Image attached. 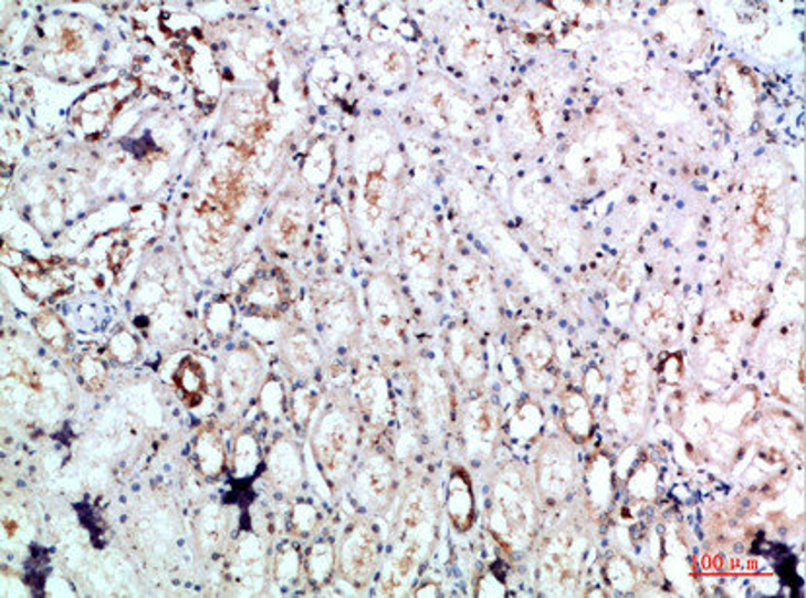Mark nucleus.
<instances>
[{"label": "nucleus", "mask_w": 806, "mask_h": 598, "mask_svg": "<svg viewBox=\"0 0 806 598\" xmlns=\"http://www.w3.org/2000/svg\"><path fill=\"white\" fill-rule=\"evenodd\" d=\"M337 574V544L320 533L304 549V581L314 590H322L334 581Z\"/></svg>", "instance_id": "6ab92c4d"}, {"label": "nucleus", "mask_w": 806, "mask_h": 598, "mask_svg": "<svg viewBox=\"0 0 806 598\" xmlns=\"http://www.w3.org/2000/svg\"><path fill=\"white\" fill-rule=\"evenodd\" d=\"M281 352L286 367L302 380L312 377L324 359L322 347L306 329H291V334L283 339Z\"/></svg>", "instance_id": "aec40b11"}, {"label": "nucleus", "mask_w": 806, "mask_h": 598, "mask_svg": "<svg viewBox=\"0 0 806 598\" xmlns=\"http://www.w3.org/2000/svg\"><path fill=\"white\" fill-rule=\"evenodd\" d=\"M261 363L250 347L229 353L220 370V396L232 418H240L261 390Z\"/></svg>", "instance_id": "1a4fd4ad"}, {"label": "nucleus", "mask_w": 806, "mask_h": 598, "mask_svg": "<svg viewBox=\"0 0 806 598\" xmlns=\"http://www.w3.org/2000/svg\"><path fill=\"white\" fill-rule=\"evenodd\" d=\"M261 408L263 413L271 419H279L283 413H289V398L285 396L283 386L278 380H268L261 385L260 390Z\"/></svg>", "instance_id": "2f4dec72"}, {"label": "nucleus", "mask_w": 806, "mask_h": 598, "mask_svg": "<svg viewBox=\"0 0 806 598\" xmlns=\"http://www.w3.org/2000/svg\"><path fill=\"white\" fill-rule=\"evenodd\" d=\"M532 482L542 507H565L578 490L577 454L573 441L555 437L540 444Z\"/></svg>", "instance_id": "39448f33"}, {"label": "nucleus", "mask_w": 806, "mask_h": 598, "mask_svg": "<svg viewBox=\"0 0 806 598\" xmlns=\"http://www.w3.org/2000/svg\"><path fill=\"white\" fill-rule=\"evenodd\" d=\"M291 281L279 267L255 273L240 293V308L252 318H279L291 306Z\"/></svg>", "instance_id": "9d476101"}, {"label": "nucleus", "mask_w": 806, "mask_h": 598, "mask_svg": "<svg viewBox=\"0 0 806 598\" xmlns=\"http://www.w3.org/2000/svg\"><path fill=\"white\" fill-rule=\"evenodd\" d=\"M229 457L230 451L224 444L219 427L205 426L197 433L193 460H196L197 472L203 475L205 480L214 482L224 472H229Z\"/></svg>", "instance_id": "a211bd4d"}, {"label": "nucleus", "mask_w": 806, "mask_h": 598, "mask_svg": "<svg viewBox=\"0 0 806 598\" xmlns=\"http://www.w3.org/2000/svg\"><path fill=\"white\" fill-rule=\"evenodd\" d=\"M312 232L308 203L301 196L279 201L268 224V244L278 255H293Z\"/></svg>", "instance_id": "f8f14e48"}, {"label": "nucleus", "mask_w": 806, "mask_h": 598, "mask_svg": "<svg viewBox=\"0 0 806 598\" xmlns=\"http://www.w3.org/2000/svg\"><path fill=\"white\" fill-rule=\"evenodd\" d=\"M562 418L571 441L587 443L593 434V411L583 394L569 392L563 398Z\"/></svg>", "instance_id": "b1692460"}, {"label": "nucleus", "mask_w": 806, "mask_h": 598, "mask_svg": "<svg viewBox=\"0 0 806 598\" xmlns=\"http://www.w3.org/2000/svg\"><path fill=\"white\" fill-rule=\"evenodd\" d=\"M107 349H109V353L114 355V359H117V361L130 363L137 357V353H139V344L135 342V337L130 336L129 332H119V334H115L112 337Z\"/></svg>", "instance_id": "72a5a7b5"}, {"label": "nucleus", "mask_w": 806, "mask_h": 598, "mask_svg": "<svg viewBox=\"0 0 806 598\" xmlns=\"http://www.w3.org/2000/svg\"><path fill=\"white\" fill-rule=\"evenodd\" d=\"M269 487L278 497H291L304 480V462L291 439H278L263 460Z\"/></svg>", "instance_id": "2eb2a0df"}, {"label": "nucleus", "mask_w": 806, "mask_h": 598, "mask_svg": "<svg viewBox=\"0 0 806 598\" xmlns=\"http://www.w3.org/2000/svg\"><path fill=\"white\" fill-rule=\"evenodd\" d=\"M489 487V533L511 556L526 554L540 538L544 511L532 475L519 464L506 462Z\"/></svg>", "instance_id": "f257e3e1"}, {"label": "nucleus", "mask_w": 806, "mask_h": 598, "mask_svg": "<svg viewBox=\"0 0 806 598\" xmlns=\"http://www.w3.org/2000/svg\"><path fill=\"white\" fill-rule=\"evenodd\" d=\"M391 534L390 564L380 587L396 597L408 590L437 541V495L427 485H416L404 495Z\"/></svg>", "instance_id": "f03ea898"}, {"label": "nucleus", "mask_w": 806, "mask_h": 598, "mask_svg": "<svg viewBox=\"0 0 806 598\" xmlns=\"http://www.w3.org/2000/svg\"><path fill=\"white\" fill-rule=\"evenodd\" d=\"M360 421L357 411L343 402H332L320 413L310 437L312 457L332 490L349 482L357 466Z\"/></svg>", "instance_id": "7ed1b4c3"}, {"label": "nucleus", "mask_w": 806, "mask_h": 598, "mask_svg": "<svg viewBox=\"0 0 806 598\" xmlns=\"http://www.w3.org/2000/svg\"><path fill=\"white\" fill-rule=\"evenodd\" d=\"M314 316L324 344L332 349L349 347L358 334V311L349 288L339 283H324L312 293Z\"/></svg>", "instance_id": "6e6552de"}, {"label": "nucleus", "mask_w": 806, "mask_h": 598, "mask_svg": "<svg viewBox=\"0 0 806 598\" xmlns=\"http://www.w3.org/2000/svg\"><path fill=\"white\" fill-rule=\"evenodd\" d=\"M350 495L360 511L380 515L391 507L398 493V472L388 451L375 449L357 462L349 478Z\"/></svg>", "instance_id": "0eeeda50"}, {"label": "nucleus", "mask_w": 806, "mask_h": 598, "mask_svg": "<svg viewBox=\"0 0 806 598\" xmlns=\"http://www.w3.org/2000/svg\"><path fill=\"white\" fill-rule=\"evenodd\" d=\"M448 359L457 377L468 386L483 382L485 377V353L480 337L472 329L457 328L448 334Z\"/></svg>", "instance_id": "dca6fc26"}, {"label": "nucleus", "mask_w": 806, "mask_h": 598, "mask_svg": "<svg viewBox=\"0 0 806 598\" xmlns=\"http://www.w3.org/2000/svg\"><path fill=\"white\" fill-rule=\"evenodd\" d=\"M318 240L320 244H322V250L327 255H335V258L347 255V250H349V229H347V222L339 214V211L327 209L326 213H324V221H322Z\"/></svg>", "instance_id": "bb28decb"}, {"label": "nucleus", "mask_w": 806, "mask_h": 598, "mask_svg": "<svg viewBox=\"0 0 806 598\" xmlns=\"http://www.w3.org/2000/svg\"><path fill=\"white\" fill-rule=\"evenodd\" d=\"M368 311L376 342L384 349L404 344V304L390 279L375 277L368 283Z\"/></svg>", "instance_id": "9b49d317"}, {"label": "nucleus", "mask_w": 806, "mask_h": 598, "mask_svg": "<svg viewBox=\"0 0 806 598\" xmlns=\"http://www.w3.org/2000/svg\"><path fill=\"white\" fill-rule=\"evenodd\" d=\"M33 328L41 337V342L48 345L50 349L57 353H66L71 349L73 337L65 326V322L61 321V316L53 312H41L33 321Z\"/></svg>", "instance_id": "cd10ccee"}, {"label": "nucleus", "mask_w": 806, "mask_h": 598, "mask_svg": "<svg viewBox=\"0 0 806 598\" xmlns=\"http://www.w3.org/2000/svg\"><path fill=\"white\" fill-rule=\"evenodd\" d=\"M383 562V538L375 523L358 516L337 544V574L353 589L363 590L375 581Z\"/></svg>", "instance_id": "423d86ee"}, {"label": "nucleus", "mask_w": 806, "mask_h": 598, "mask_svg": "<svg viewBox=\"0 0 806 598\" xmlns=\"http://www.w3.org/2000/svg\"><path fill=\"white\" fill-rule=\"evenodd\" d=\"M76 375L81 385L88 392H102L107 385V369L104 363L94 359V357H81L76 363Z\"/></svg>", "instance_id": "7c9ffc66"}, {"label": "nucleus", "mask_w": 806, "mask_h": 598, "mask_svg": "<svg viewBox=\"0 0 806 598\" xmlns=\"http://www.w3.org/2000/svg\"><path fill=\"white\" fill-rule=\"evenodd\" d=\"M263 452L260 439L252 431H242L237 434L234 443L230 444L229 472L234 482H250L260 475L263 468Z\"/></svg>", "instance_id": "4be33fe9"}, {"label": "nucleus", "mask_w": 806, "mask_h": 598, "mask_svg": "<svg viewBox=\"0 0 806 598\" xmlns=\"http://www.w3.org/2000/svg\"><path fill=\"white\" fill-rule=\"evenodd\" d=\"M271 577L281 589H294L304 579V549L294 541L279 542L271 556Z\"/></svg>", "instance_id": "5701e85b"}, {"label": "nucleus", "mask_w": 806, "mask_h": 598, "mask_svg": "<svg viewBox=\"0 0 806 598\" xmlns=\"http://www.w3.org/2000/svg\"><path fill=\"white\" fill-rule=\"evenodd\" d=\"M174 385L181 394L184 402L188 403L189 408H197L207 396L203 365L191 357L184 359L179 363L178 369L174 370Z\"/></svg>", "instance_id": "a878e982"}, {"label": "nucleus", "mask_w": 806, "mask_h": 598, "mask_svg": "<svg viewBox=\"0 0 806 598\" xmlns=\"http://www.w3.org/2000/svg\"><path fill=\"white\" fill-rule=\"evenodd\" d=\"M499 431L498 408L485 400L473 402L464 413V443L470 459L478 462L493 459L498 451Z\"/></svg>", "instance_id": "4468645a"}, {"label": "nucleus", "mask_w": 806, "mask_h": 598, "mask_svg": "<svg viewBox=\"0 0 806 598\" xmlns=\"http://www.w3.org/2000/svg\"><path fill=\"white\" fill-rule=\"evenodd\" d=\"M521 357L532 373H547L554 367V349L546 337L530 332L521 342Z\"/></svg>", "instance_id": "c85d7f7f"}, {"label": "nucleus", "mask_w": 806, "mask_h": 598, "mask_svg": "<svg viewBox=\"0 0 806 598\" xmlns=\"http://www.w3.org/2000/svg\"><path fill=\"white\" fill-rule=\"evenodd\" d=\"M444 511L448 521L458 534H465L472 531L478 518V505H475V492H473L472 475L462 466H454L450 470L444 493Z\"/></svg>", "instance_id": "f3484780"}, {"label": "nucleus", "mask_w": 806, "mask_h": 598, "mask_svg": "<svg viewBox=\"0 0 806 598\" xmlns=\"http://www.w3.org/2000/svg\"><path fill=\"white\" fill-rule=\"evenodd\" d=\"M286 531L296 541H312L322 533L324 515L312 500H296L286 513Z\"/></svg>", "instance_id": "393cba45"}, {"label": "nucleus", "mask_w": 806, "mask_h": 598, "mask_svg": "<svg viewBox=\"0 0 806 598\" xmlns=\"http://www.w3.org/2000/svg\"><path fill=\"white\" fill-rule=\"evenodd\" d=\"M440 590L437 585H427V583H423V585H419V587H416L414 589V595H417V597H435V595H439Z\"/></svg>", "instance_id": "f704fd0d"}, {"label": "nucleus", "mask_w": 806, "mask_h": 598, "mask_svg": "<svg viewBox=\"0 0 806 598\" xmlns=\"http://www.w3.org/2000/svg\"><path fill=\"white\" fill-rule=\"evenodd\" d=\"M197 534H199V546L205 554L214 556L227 548L232 534V518L229 511L222 505H207L197 518Z\"/></svg>", "instance_id": "412c9836"}, {"label": "nucleus", "mask_w": 806, "mask_h": 598, "mask_svg": "<svg viewBox=\"0 0 806 598\" xmlns=\"http://www.w3.org/2000/svg\"><path fill=\"white\" fill-rule=\"evenodd\" d=\"M590 536L575 518L563 521L542 534L537 546V585L549 597H569L577 592Z\"/></svg>", "instance_id": "20e7f679"}, {"label": "nucleus", "mask_w": 806, "mask_h": 598, "mask_svg": "<svg viewBox=\"0 0 806 598\" xmlns=\"http://www.w3.org/2000/svg\"><path fill=\"white\" fill-rule=\"evenodd\" d=\"M137 92V84L127 81H115L104 84L88 96H84L81 104L74 109L78 125L84 132L98 133L106 129V125L114 119L123 104Z\"/></svg>", "instance_id": "ddd939ff"}, {"label": "nucleus", "mask_w": 806, "mask_h": 598, "mask_svg": "<svg viewBox=\"0 0 806 598\" xmlns=\"http://www.w3.org/2000/svg\"><path fill=\"white\" fill-rule=\"evenodd\" d=\"M320 392L314 386L302 385L289 398V416L299 431H306L310 419L318 408Z\"/></svg>", "instance_id": "c756f323"}, {"label": "nucleus", "mask_w": 806, "mask_h": 598, "mask_svg": "<svg viewBox=\"0 0 806 598\" xmlns=\"http://www.w3.org/2000/svg\"><path fill=\"white\" fill-rule=\"evenodd\" d=\"M604 579L610 585L611 589L626 592V590L634 587V567L624 557H610L604 564Z\"/></svg>", "instance_id": "473e14b6"}]
</instances>
